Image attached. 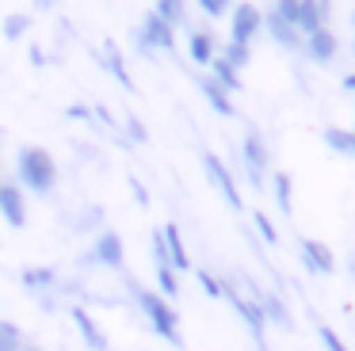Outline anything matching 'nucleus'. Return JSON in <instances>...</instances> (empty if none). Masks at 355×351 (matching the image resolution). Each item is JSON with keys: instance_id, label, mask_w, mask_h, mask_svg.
I'll list each match as a JSON object with an SVG mask.
<instances>
[{"instance_id": "423d86ee", "label": "nucleus", "mask_w": 355, "mask_h": 351, "mask_svg": "<svg viewBox=\"0 0 355 351\" xmlns=\"http://www.w3.org/2000/svg\"><path fill=\"white\" fill-rule=\"evenodd\" d=\"M134 42L141 46L146 53H172L176 50V31L168 27L164 19H157L153 12H146L141 15V23H138V31H134Z\"/></svg>"}, {"instance_id": "ea45409f", "label": "nucleus", "mask_w": 355, "mask_h": 351, "mask_svg": "<svg viewBox=\"0 0 355 351\" xmlns=\"http://www.w3.org/2000/svg\"><path fill=\"white\" fill-rule=\"evenodd\" d=\"M347 53H352V58H355V38H352V46H347Z\"/></svg>"}, {"instance_id": "c756f323", "label": "nucleus", "mask_w": 355, "mask_h": 351, "mask_svg": "<svg viewBox=\"0 0 355 351\" xmlns=\"http://www.w3.org/2000/svg\"><path fill=\"white\" fill-rule=\"evenodd\" d=\"M191 271H195V279H199L202 294H207V298H222V279H218L214 271H207V267H191Z\"/></svg>"}, {"instance_id": "dca6fc26", "label": "nucleus", "mask_w": 355, "mask_h": 351, "mask_svg": "<svg viewBox=\"0 0 355 351\" xmlns=\"http://www.w3.org/2000/svg\"><path fill=\"white\" fill-rule=\"evenodd\" d=\"M195 88L202 92V99L210 103V111H218L222 119H233V114H237V111H233V96L218 88V84L210 80V73H199V76H195Z\"/></svg>"}, {"instance_id": "412c9836", "label": "nucleus", "mask_w": 355, "mask_h": 351, "mask_svg": "<svg viewBox=\"0 0 355 351\" xmlns=\"http://www.w3.org/2000/svg\"><path fill=\"white\" fill-rule=\"evenodd\" d=\"M263 31H268L271 38H275L279 46H283V50H302V35L298 31L291 27V23H283V19H275V15H263Z\"/></svg>"}, {"instance_id": "6ab92c4d", "label": "nucleus", "mask_w": 355, "mask_h": 351, "mask_svg": "<svg viewBox=\"0 0 355 351\" xmlns=\"http://www.w3.org/2000/svg\"><path fill=\"white\" fill-rule=\"evenodd\" d=\"M321 142H324V149H329V153L355 160V134L347 126H324L321 130Z\"/></svg>"}, {"instance_id": "bb28decb", "label": "nucleus", "mask_w": 355, "mask_h": 351, "mask_svg": "<svg viewBox=\"0 0 355 351\" xmlns=\"http://www.w3.org/2000/svg\"><path fill=\"white\" fill-rule=\"evenodd\" d=\"M27 340H24V328L16 320H0V351H24Z\"/></svg>"}, {"instance_id": "72a5a7b5", "label": "nucleus", "mask_w": 355, "mask_h": 351, "mask_svg": "<svg viewBox=\"0 0 355 351\" xmlns=\"http://www.w3.org/2000/svg\"><path fill=\"white\" fill-rule=\"evenodd\" d=\"M88 122H96V126H107V130H115V126H119V119H115V114H111L103 103H96V107H92V114H88Z\"/></svg>"}, {"instance_id": "b1692460", "label": "nucleus", "mask_w": 355, "mask_h": 351, "mask_svg": "<svg viewBox=\"0 0 355 351\" xmlns=\"http://www.w3.org/2000/svg\"><path fill=\"white\" fill-rule=\"evenodd\" d=\"M210 80H214L222 92H230V96H233V92H241V88H245V80H241V73H233V69L225 65V61H218V58L210 61Z\"/></svg>"}, {"instance_id": "f3484780", "label": "nucleus", "mask_w": 355, "mask_h": 351, "mask_svg": "<svg viewBox=\"0 0 355 351\" xmlns=\"http://www.w3.org/2000/svg\"><path fill=\"white\" fill-rule=\"evenodd\" d=\"M19 282H24L31 294H50V290L62 282V275H58V267L42 264V267H24V271H19Z\"/></svg>"}, {"instance_id": "e433bc0d", "label": "nucleus", "mask_w": 355, "mask_h": 351, "mask_svg": "<svg viewBox=\"0 0 355 351\" xmlns=\"http://www.w3.org/2000/svg\"><path fill=\"white\" fill-rule=\"evenodd\" d=\"M340 88H344L347 96H355V69H352V73H344V76H340Z\"/></svg>"}, {"instance_id": "393cba45", "label": "nucleus", "mask_w": 355, "mask_h": 351, "mask_svg": "<svg viewBox=\"0 0 355 351\" xmlns=\"http://www.w3.org/2000/svg\"><path fill=\"white\" fill-rule=\"evenodd\" d=\"M153 275H157V294L176 302L180 298V275L172 271V264H153Z\"/></svg>"}, {"instance_id": "f704fd0d", "label": "nucleus", "mask_w": 355, "mask_h": 351, "mask_svg": "<svg viewBox=\"0 0 355 351\" xmlns=\"http://www.w3.org/2000/svg\"><path fill=\"white\" fill-rule=\"evenodd\" d=\"M126 187L134 191V198H138V206H149V191H146V183H141L138 176H126Z\"/></svg>"}, {"instance_id": "aec40b11", "label": "nucleus", "mask_w": 355, "mask_h": 351, "mask_svg": "<svg viewBox=\"0 0 355 351\" xmlns=\"http://www.w3.org/2000/svg\"><path fill=\"white\" fill-rule=\"evenodd\" d=\"M214 53H218V42H214L210 31H191V35H187V58H191L195 65H210Z\"/></svg>"}, {"instance_id": "9d476101", "label": "nucleus", "mask_w": 355, "mask_h": 351, "mask_svg": "<svg viewBox=\"0 0 355 351\" xmlns=\"http://www.w3.org/2000/svg\"><path fill=\"white\" fill-rule=\"evenodd\" d=\"M302 53H306V61H313V65H332L336 53H340L336 31L321 27V31H313V35H306L302 38Z\"/></svg>"}, {"instance_id": "79ce46f5", "label": "nucleus", "mask_w": 355, "mask_h": 351, "mask_svg": "<svg viewBox=\"0 0 355 351\" xmlns=\"http://www.w3.org/2000/svg\"><path fill=\"white\" fill-rule=\"evenodd\" d=\"M347 130H352V134H355V122H352V126H347Z\"/></svg>"}, {"instance_id": "39448f33", "label": "nucleus", "mask_w": 355, "mask_h": 351, "mask_svg": "<svg viewBox=\"0 0 355 351\" xmlns=\"http://www.w3.org/2000/svg\"><path fill=\"white\" fill-rule=\"evenodd\" d=\"M202 172H207L210 187L222 195V203L230 206V210H237V214L245 210V198H241V187H237V180H233L230 164H225L214 149H202Z\"/></svg>"}, {"instance_id": "2eb2a0df", "label": "nucleus", "mask_w": 355, "mask_h": 351, "mask_svg": "<svg viewBox=\"0 0 355 351\" xmlns=\"http://www.w3.org/2000/svg\"><path fill=\"white\" fill-rule=\"evenodd\" d=\"M161 229V241H164V252H168L172 267H176V275L191 271V256H187V244H184V233H180V225H172V221H164Z\"/></svg>"}, {"instance_id": "37998d69", "label": "nucleus", "mask_w": 355, "mask_h": 351, "mask_svg": "<svg viewBox=\"0 0 355 351\" xmlns=\"http://www.w3.org/2000/svg\"><path fill=\"white\" fill-rule=\"evenodd\" d=\"M352 23H355V12H352Z\"/></svg>"}, {"instance_id": "a19ab883", "label": "nucleus", "mask_w": 355, "mask_h": 351, "mask_svg": "<svg viewBox=\"0 0 355 351\" xmlns=\"http://www.w3.org/2000/svg\"><path fill=\"white\" fill-rule=\"evenodd\" d=\"M24 351H46V348H24Z\"/></svg>"}, {"instance_id": "a211bd4d", "label": "nucleus", "mask_w": 355, "mask_h": 351, "mask_svg": "<svg viewBox=\"0 0 355 351\" xmlns=\"http://www.w3.org/2000/svg\"><path fill=\"white\" fill-rule=\"evenodd\" d=\"M268 187H271V195H275V206L283 210V218H291L294 214V176L291 172H271Z\"/></svg>"}, {"instance_id": "1a4fd4ad", "label": "nucleus", "mask_w": 355, "mask_h": 351, "mask_svg": "<svg viewBox=\"0 0 355 351\" xmlns=\"http://www.w3.org/2000/svg\"><path fill=\"white\" fill-rule=\"evenodd\" d=\"M298 259L309 275H321V279L336 275V256H332V248L324 241H317V237H302L298 241Z\"/></svg>"}, {"instance_id": "f03ea898", "label": "nucleus", "mask_w": 355, "mask_h": 351, "mask_svg": "<svg viewBox=\"0 0 355 351\" xmlns=\"http://www.w3.org/2000/svg\"><path fill=\"white\" fill-rule=\"evenodd\" d=\"M16 180L19 191H31V195H50L58 187V160L50 149L42 145H24L16 153Z\"/></svg>"}, {"instance_id": "7c9ffc66", "label": "nucleus", "mask_w": 355, "mask_h": 351, "mask_svg": "<svg viewBox=\"0 0 355 351\" xmlns=\"http://www.w3.org/2000/svg\"><path fill=\"white\" fill-rule=\"evenodd\" d=\"M317 340L324 343V351H347V343H344V336L336 332L332 325H317Z\"/></svg>"}, {"instance_id": "58836bf2", "label": "nucleus", "mask_w": 355, "mask_h": 351, "mask_svg": "<svg viewBox=\"0 0 355 351\" xmlns=\"http://www.w3.org/2000/svg\"><path fill=\"white\" fill-rule=\"evenodd\" d=\"M35 4H39V8H42V12H46V8H54V4H58V0H35Z\"/></svg>"}, {"instance_id": "4468645a", "label": "nucleus", "mask_w": 355, "mask_h": 351, "mask_svg": "<svg viewBox=\"0 0 355 351\" xmlns=\"http://www.w3.org/2000/svg\"><path fill=\"white\" fill-rule=\"evenodd\" d=\"M0 218L8 221L12 229L27 225V198H24V191H19V183H4V187H0Z\"/></svg>"}, {"instance_id": "a878e982", "label": "nucleus", "mask_w": 355, "mask_h": 351, "mask_svg": "<svg viewBox=\"0 0 355 351\" xmlns=\"http://www.w3.org/2000/svg\"><path fill=\"white\" fill-rule=\"evenodd\" d=\"M119 126H123V137H126V145H146V142H149V126L141 122V114L126 111L123 119H119Z\"/></svg>"}, {"instance_id": "f8f14e48", "label": "nucleus", "mask_w": 355, "mask_h": 351, "mask_svg": "<svg viewBox=\"0 0 355 351\" xmlns=\"http://www.w3.org/2000/svg\"><path fill=\"white\" fill-rule=\"evenodd\" d=\"M245 286H248V298H256V305L263 309V320H268V325H279V328H286V332H291V328H294V317H291V309L283 305V298L271 294V290H260L252 279H248Z\"/></svg>"}, {"instance_id": "5701e85b", "label": "nucleus", "mask_w": 355, "mask_h": 351, "mask_svg": "<svg viewBox=\"0 0 355 351\" xmlns=\"http://www.w3.org/2000/svg\"><path fill=\"white\" fill-rule=\"evenodd\" d=\"M218 61H225V65L233 69V73H241V69L248 65V61H252V46H245V42H225L222 50L214 53Z\"/></svg>"}, {"instance_id": "c03bdc74", "label": "nucleus", "mask_w": 355, "mask_h": 351, "mask_svg": "<svg viewBox=\"0 0 355 351\" xmlns=\"http://www.w3.org/2000/svg\"><path fill=\"white\" fill-rule=\"evenodd\" d=\"M0 187H4V180H0Z\"/></svg>"}, {"instance_id": "0eeeda50", "label": "nucleus", "mask_w": 355, "mask_h": 351, "mask_svg": "<svg viewBox=\"0 0 355 351\" xmlns=\"http://www.w3.org/2000/svg\"><path fill=\"white\" fill-rule=\"evenodd\" d=\"M222 298H225V302H230L233 309L241 313V320L248 325V332H252V336H256V343L263 348V332H268V320H263V309L256 305V298L241 294V290L233 286L230 279H222Z\"/></svg>"}, {"instance_id": "cd10ccee", "label": "nucleus", "mask_w": 355, "mask_h": 351, "mask_svg": "<svg viewBox=\"0 0 355 351\" xmlns=\"http://www.w3.org/2000/svg\"><path fill=\"white\" fill-rule=\"evenodd\" d=\"M27 31H31V15H24V12H12V15H4V23H0V35L8 38V42H16V38H24Z\"/></svg>"}, {"instance_id": "9b49d317", "label": "nucleus", "mask_w": 355, "mask_h": 351, "mask_svg": "<svg viewBox=\"0 0 355 351\" xmlns=\"http://www.w3.org/2000/svg\"><path fill=\"white\" fill-rule=\"evenodd\" d=\"M96 61H100V69H103V73H111V76H115V84H119V88L134 92L130 69H126V53L119 50V42H115V38H103V42H100V50H96Z\"/></svg>"}, {"instance_id": "4c0bfd02", "label": "nucleus", "mask_w": 355, "mask_h": 351, "mask_svg": "<svg viewBox=\"0 0 355 351\" xmlns=\"http://www.w3.org/2000/svg\"><path fill=\"white\" fill-rule=\"evenodd\" d=\"M27 58H31V65H46V53H42V46H31V53H27Z\"/></svg>"}, {"instance_id": "ddd939ff", "label": "nucleus", "mask_w": 355, "mask_h": 351, "mask_svg": "<svg viewBox=\"0 0 355 351\" xmlns=\"http://www.w3.org/2000/svg\"><path fill=\"white\" fill-rule=\"evenodd\" d=\"M69 320L77 325V332H80V340H85L88 351H107V332H103L100 320H96L92 313L85 309V305L73 302V305H69Z\"/></svg>"}, {"instance_id": "7ed1b4c3", "label": "nucleus", "mask_w": 355, "mask_h": 351, "mask_svg": "<svg viewBox=\"0 0 355 351\" xmlns=\"http://www.w3.org/2000/svg\"><path fill=\"white\" fill-rule=\"evenodd\" d=\"M241 164H245V180L252 183V191L268 187V176H271V149L263 142V134L256 126L245 130V142H241Z\"/></svg>"}, {"instance_id": "2f4dec72", "label": "nucleus", "mask_w": 355, "mask_h": 351, "mask_svg": "<svg viewBox=\"0 0 355 351\" xmlns=\"http://www.w3.org/2000/svg\"><path fill=\"white\" fill-rule=\"evenodd\" d=\"M195 4H199V12L210 15V19H225L230 8H233V0H195Z\"/></svg>"}, {"instance_id": "4be33fe9", "label": "nucleus", "mask_w": 355, "mask_h": 351, "mask_svg": "<svg viewBox=\"0 0 355 351\" xmlns=\"http://www.w3.org/2000/svg\"><path fill=\"white\" fill-rule=\"evenodd\" d=\"M153 15L176 31V27L187 23V0H153Z\"/></svg>"}, {"instance_id": "c85d7f7f", "label": "nucleus", "mask_w": 355, "mask_h": 351, "mask_svg": "<svg viewBox=\"0 0 355 351\" xmlns=\"http://www.w3.org/2000/svg\"><path fill=\"white\" fill-rule=\"evenodd\" d=\"M252 225H256V237H260L268 248H275V244H279V229H275V221H271L268 214L260 210V206L252 210Z\"/></svg>"}, {"instance_id": "c9c22d12", "label": "nucleus", "mask_w": 355, "mask_h": 351, "mask_svg": "<svg viewBox=\"0 0 355 351\" xmlns=\"http://www.w3.org/2000/svg\"><path fill=\"white\" fill-rule=\"evenodd\" d=\"M88 114H92L88 103H69L65 107V119H73V122H88Z\"/></svg>"}, {"instance_id": "f257e3e1", "label": "nucleus", "mask_w": 355, "mask_h": 351, "mask_svg": "<svg viewBox=\"0 0 355 351\" xmlns=\"http://www.w3.org/2000/svg\"><path fill=\"white\" fill-rule=\"evenodd\" d=\"M126 294L134 298V305H138V313L149 320V328H153L157 336H161L164 343H172V348H184V328H180V313L176 305L168 302V298H161L157 290L141 286L134 275H126Z\"/></svg>"}, {"instance_id": "6e6552de", "label": "nucleus", "mask_w": 355, "mask_h": 351, "mask_svg": "<svg viewBox=\"0 0 355 351\" xmlns=\"http://www.w3.org/2000/svg\"><path fill=\"white\" fill-rule=\"evenodd\" d=\"M263 31V12L252 0H241L230 8V42H245L252 46V38Z\"/></svg>"}, {"instance_id": "20e7f679", "label": "nucleus", "mask_w": 355, "mask_h": 351, "mask_svg": "<svg viewBox=\"0 0 355 351\" xmlns=\"http://www.w3.org/2000/svg\"><path fill=\"white\" fill-rule=\"evenodd\" d=\"M85 267H103V271H123L126 267V244L115 229H100L88 244V252L80 256Z\"/></svg>"}, {"instance_id": "473e14b6", "label": "nucleus", "mask_w": 355, "mask_h": 351, "mask_svg": "<svg viewBox=\"0 0 355 351\" xmlns=\"http://www.w3.org/2000/svg\"><path fill=\"white\" fill-rule=\"evenodd\" d=\"M271 15H275V19H283V23H291V27H294V19H298V0H275Z\"/></svg>"}]
</instances>
